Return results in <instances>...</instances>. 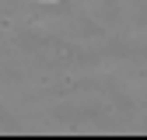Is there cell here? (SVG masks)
Segmentation results:
<instances>
[{"label":"cell","instance_id":"cell-1","mask_svg":"<svg viewBox=\"0 0 147 140\" xmlns=\"http://www.w3.org/2000/svg\"><path fill=\"white\" fill-rule=\"evenodd\" d=\"M42 4H46V0H42Z\"/></svg>","mask_w":147,"mask_h":140}]
</instances>
